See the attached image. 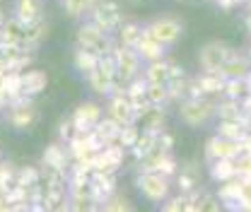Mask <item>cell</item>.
I'll return each instance as SVG.
<instances>
[{
  "instance_id": "obj_1",
  "label": "cell",
  "mask_w": 251,
  "mask_h": 212,
  "mask_svg": "<svg viewBox=\"0 0 251 212\" xmlns=\"http://www.w3.org/2000/svg\"><path fill=\"white\" fill-rule=\"evenodd\" d=\"M155 36L159 44H174L176 39H179V34H181V24L179 22H174V20H164V22H159L155 24Z\"/></svg>"
},
{
  "instance_id": "obj_2",
  "label": "cell",
  "mask_w": 251,
  "mask_h": 212,
  "mask_svg": "<svg viewBox=\"0 0 251 212\" xmlns=\"http://www.w3.org/2000/svg\"><path fill=\"white\" fill-rule=\"evenodd\" d=\"M143 190H148L150 198H164V193H167V181H164L162 176L150 174V176H145V181H143Z\"/></svg>"
}]
</instances>
